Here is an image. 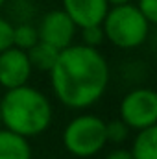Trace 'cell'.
<instances>
[{"mask_svg": "<svg viewBox=\"0 0 157 159\" xmlns=\"http://www.w3.org/2000/svg\"><path fill=\"white\" fill-rule=\"evenodd\" d=\"M118 119L135 131L155 126L157 93L150 87H137L126 93L118 106Z\"/></svg>", "mask_w": 157, "mask_h": 159, "instance_id": "obj_5", "label": "cell"}, {"mask_svg": "<svg viewBox=\"0 0 157 159\" xmlns=\"http://www.w3.org/2000/svg\"><path fill=\"white\" fill-rule=\"evenodd\" d=\"M61 9L69 15L74 26L81 30L102 24L109 4L105 0H61Z\"/></svg>", "mask_w": 157, "mask_h": 159, "instance_id": "obj_8", "label": "cell"}, {"mask_svg": "<svg viewBox=\"0 0 157 159\" xmlns=\"http://www.w3.org/2000/svg\"><path fill=\"white\" fill-rule=\"evenodd\" d=\"M107 4H109V7L111 6H124V4H131L133 0H105Z\"/></svg>", "mask_w": 157, "mask_h": 159, "instance_id": "obj_18", "label": "cell"}, {"mask_svg": "<svg viewBox=\"0 0 157 159\" xmlns=\"http://www.w3.org/2000/svg\"><path fill=\"white\" fill-rule=\"evenodd\" d=\"M35 28L41 43H46L59 52L74 44V37L78 34V28L61 7L46 11L39 19V24Z\"/></svg>", "mask_w": 157, "mask_h": 159, "instance_id": "obj_6", "label": "cell"}, {"mask_svg": "<svg viewBox=\"0 0 157 159\" xmlns=\"http://www.w3.org/2000/svg\"><path fill=\"white\" fill-rule=\"evenodd\" d=\"M13 46V22L0 15V52Z\"/></svg>", "mask_w": 157, "mask_h": 159, "instance_id": "obj_15", "label": "cell"}, {"mask_svg": "<svg viewBox=\"0 0 157 159\" xmlns=\"http://www.w3.org/2000/svg\"><path fill=\"white\" fill-rule=\"evenodd\" d=\"M104 159H133L128 148H113Z\"/></svg>", "mask_w": 157, "mask_h": 159, "instance_id": "obj_17", "label": "cell"}, {"mask_svg": "<svg viewBox=\"0 0 157 159\" xmlns=\"http://www.w3.org/2000/svg\"><path fill=\"white\" fill-rule=\"evenodd\" d=\"M0 159H32L30 141L0 128Z\"/></svg>", "mask_w": 157, "mask_h": 159, "instance_id": "obj_9", "label": "cell"}, {"mask_svg": "<svg viewBox=\"0 0 157 159\" xmlns=\"http://www.w3.org/2000/svg\"><path fill=\"white\" fill-rule=\"evenodd\" d=\"M79 39H81L79 44H83V46H89V48H100V46L105 43V35H104L102 24L81 28V30H79Z\"/></svg>", "mask_w": 157, "mask_h": 159, "instance_id": "obj_14", "label": "cell"}, {"mask_svg": "<svg viewBox=\"0 0 157 159\" xmlns=\"http://www.w3.org/2000/svg\"><path fill=\"white\" fill-rule=\"evenodd\" d=\"M32 65L28 54L15 46L0 52V87L4 91L28 85L32 78Z\"/></svg>", "mask_w": 157, "mask_h": 159, "instance_id": "obj_7", "label": "cell"}, {"mask_svg": "<svg viewBox=\"0 0 157 159\" xmlns=\"http://www.w3.org/2000/svg\"><path fill=\"white\" fill-rule=\"evenodd\" d=\"M129 133H131V129L120 119L105 122V141H107V144H124L128 141Z\"/></svg>", "mask_w": 157, "mask_h": 159, "instance_id": "obj_13", "label": "cell"}, {"mask_svg": "<svg viewBox=\"0 0 157 159\" xmlns=\"http://www.w3.org/2000/svg\"><path fill=\"white\" fill-rule=\"evenodd\" d=\"M129 154L133 159H157V126L137 131Z\"/></svg>", "mask_w": 157, "mask_h": 159, "instance_id": "obj_10", "label": "cell"}, {"mask_svg": "<svg viewBox=\"0 0 157 159\" xmlns=\"http://www.w3.org/2000/svg\"><path fill=\"white\" fill-rule=\"evenodd\" d=\"M135 7L152 26L157 22V0H137Z\"/></svg>", "mask_w": 157, "mask_h": 159, "instance_id": "obj_16", "label": "cell"}, {"mask_svg": "<svg viewBox=\"0 0 157 159\" xmlns=\"http://www.w3.org/2000/svg\"><path fill=\"white\" fill-rule=\"evenodd\" d=\"M6 2H7V0H0V9H2V7L6 6Z\"/></svg>", "mask_w": 157, "mask_h": 159, "instance_id": "obj_19", "label": "cell"}, {"mask_svg": "<svg viewBox=\"0 0 157 159\" xmlns=\"http://www.w3.org/2000/svg\"><path fill=\"white\" fill-rule=\"evenodd\" d=\"M0 128H2V119H0Z\"/></svg>", "mask_w": 157, "mask_h": 159, "instance_id": "obj_20", "label": "cell"}, {"mask_svg": "<svg viewBox=\"0 0 157 159\" xmlns=\"http://www.w3.org/2000/svg\"><path fill=\"white\" fill-rule=\"evenodd\" d=\"M48 74L56 100L69 109L81 111L102 100L109 87L111 69L98 48L74 43L59 52Z\"/></svg>", "mask_w": 157, "mask_h": 159, "instance_id": "obj_1", "label": "cell"}, {"mask_svg": "<svg viewBox=\"0 0 157 159\" xmlns=\"http://www.w3.org/2000/svg\"><path fill=\"white\" fill-rule=\"evenodd\" d=\"M0 119L4 129L30 141L50 128L54 106L43 91L28 83L4 93L0 98Z\"/></svg>", "mask_w": 157, "mask_h": 159, "instance_id": "obj_2", "label": "cell"}, {"mask_svg": "<svg viewBox=\"0 0 157 159\" xmlns=\"http://www.w3.org/2000/svg\"><path fill=\"white\" fill-rule=\"evenodd\" d=\"M63 148L78 159H89L100 154L105 141V120L92 113H81L70 120L61 133Z\"/></svg>", "mask_w": 157, "mask_h": 159, "instance_id": "obj_4", "label": "cell"}, {"mask_svg": "<svg viewBox=\"0 0 157 159\" xmlns=\"http://www.w3.org/2000/svg\"><path fill=\"white\" fill-rule=\"evenodd\" d=\"M26 54H28V59H30V65H32L34 70L50 72L52 67H54V63H56V59H57V56H59V50H56V48H52L50 44L39 41V43L34 44Z\"/></svg>", "mask_w": 157, "mask_h": 159, "instance_id": "obj_11", "label": "cell"}, {"mask_svg": "<svg viewBox=\"0 0 157 159\" xmlns=\"http://www.w3.org/2000/svg\"><path fill=\"white\" fill-rule=\"evenodd\" d=\"M39 43L37 28L32 22H17L13 24V46L28 52L34 44Z\"/></svg>", "mask_w": 157, "mask_h": 159, "instance_id": "obj_12", "label": "cell"}, {"mask_svg": "<svg viewBox=\"0 0 157 159\" xmlns=\"http://www.w3.org/2000/svg\"><path fill=\"white\" fill-rule=\"evenodd\" d=\"M105 41L120 50L141 48L150 35L152 24L141 15L135 4L111 6L102 20Z\"/></svg>", "mask_w": 157, "mask_h": 159, "instance_id": "obj_3", "label": "cell"}]
</instances>
